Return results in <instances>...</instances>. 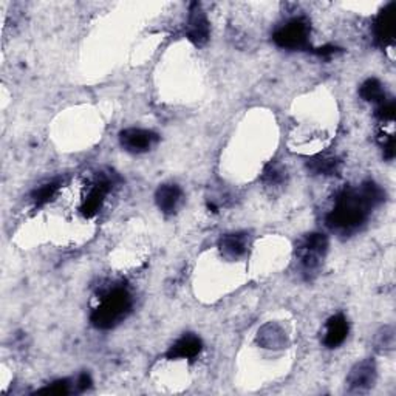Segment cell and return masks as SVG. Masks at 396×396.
<instances>
[{
    "label": "cell",
    "mask_w": 396,
    "mask_h": 396,
    "mask_svg": "<svg viewBox=\"0 0 396 396\" xmlns=\"http://www.w3.org/2000/svg\"><path fill=\"white\" fill-rule=\"evenodd\" d=\"M370 209L359 189L344 191L328 214L327 225L337 233H353L365 222Z\"/></svg>",
    "instance_id": "6da1fadb"
},
{
    "label": "cell",
    "mask_w": 396,
    "mask_h": 396,
    "mask_svg": "<svg viewBox=\"0 0 396 396\" xmlns=\"http://www.w3.org/2000/svg\"><path fill=\"white\" fill-rule=\"evenodd\" d=\"M132 308V296L126 288L116 287L106 291L99 299V305L91 311V324L101 330H108L126 319Z\"/></svg>",
    "instance_id": "7a4b0ae2"
},
{
    "label": "cell",
    "mask_w": 396,
    "mask_h": 396,
    "mask_svg": "<svg viewBox=\"0 0 396 396\" xmlns=\"http://www.w3.org/2000/svg\"><path fill=\"white\" fill-rule=\"evenodd\" d=\"M327 248L328 240L324 234L313 233L303 235L296 246V255L302 271L307 274L315 273L325 257Z\"/></svg>",
    "instance_id": "3957f363"
},
{
    "label": "cell",
    "mask_w": 396,
    "mask_h": 396,
    "mask_svg": "<svg viewBox=\"0 0 396 396\" xmlns=\"http://www.w3.org/2000/svg\"><path fill=\"white\" fill-rule=\"evenodd\" d=\"M308 38H310V24L305 19H302V17L285 24L273 36L275 45L287 50L305 49L308 45Z\"/></svg>",
    "instance_id": "277c9868"
},
{
    "label": "cell",
    "mask_w": 396,
    "mask_h": 396,
    "mask_svg": "<svg viewBox=\"0 0 396 396\" xmlns=\"http://www.w3.org/2000/svg\"><path fill=\"white\" fill-rule=\"evenodd\" d=\"M376 380V365L373 361H362L356 364L347 377L348 392L364 393L373 387Z\"/></svg>",
    "instance_id": "5b68a950"
},
{
    "label": "cell",
    "mask_w": 396,
    "mask_h": 396,
    "mask_svg": "<svg viewBox=\"0 0 396 396\" xmlns=\"http://www.w3.org/2000/svg\"><path fill=\"white\" fill-rule=\"evenodd\" d=\"M119 141H121V146L127 152L132 153H143L151 149V147L158 141V135L151 132V131H144V128H126V131L121 132L119 135Z\"/></svg>",
    "instance_id": "8992f818"
},
{
    "label": "cell",
    "mask_w": 396,
    "mask_h": 396,
    "mask_svg": "<svg viewBox=\"0 0 396 396\" xmlns=\"http://www.w3.org/2000/svg\"><path fill=\"white\" fill-rule=\"evenodd\" d=\"M188 39L198 47L205 45L209 39V22L198 4H192L188 21Z\"/></svg>",
    "instance_id": "52a82bcc"
},
{
    "label": "cell",
    "mask_w": 396,
    "mask_h": 396,
    "mask_svg": "<svg viewBox=\"0 0 396 396\" xmlns=\"http://www.w3.org/2000/svg\"><path fill=\"white\" fill-rule=\"evenodd\" d=\"M110 189H112V181H110V178L104 177V178H101L99 181H96L93 186L90 188L84 201H82L81 213L84 214L86 217L96 215L98 210L101 209V206H103Z\"/></svg>",
    "instance_id": "ba28073f"
},
{
    "label": "cell",
    "mask_w": 396,
    "mask_h": 396,
    "mask_svg": "<svg viewBox=\"0 0 396 396\" xmlns=\"http://www.w3.org/2000/svg\"><path fill=\"white\" fill-rule=\"evenodd\" d=\"M396 5H387L380 13L375 24V36L376 41L381 45H387L393 42L395 39V29H396Z\"/></svg>",
    "instance_id": "9c48e42d"
},
{
    "label": "cell",
    "mask_w": 396,
    "mask_h": 396,
    "mask_svg": "<svg viewBox=\"0 0 396 396\" xmlns=\"http://www.w3.org/2000/svg\"><path fill=\"white\" fill-rule=\"evenodd\" d=\"M201 350H203V344L201 339L196 335L188 333L181 336L177 342H175L168 352L169 359H193L197 357Z\"/></svg>",
    "instance_id": "30bf717a"
},
{
    "label": "cell",
    "mask_w": 396,
    "mask_h": 396,
    "mask_svg": "<svg viewBox=\"0 0 396 396\" xmlns=\"http://www.w3.org/2000/svg\"><path fill=\"white\" fill-rule=\"evenodd\" d=\"M348 335V322L344 315L330 318L324 328V344L328 348H336L344 342Z\"/></svg>",
    "instance_id": "8fae6325"
},
{
    "label": "cell",
    "mask_w": 396,
    "mask_h": 396,
    "mask_svg": "<svg viewBox=\"0 0 396 396\" xmlns=\"http://www.w3.org/2000/svg\"><path fill=\"white\" fill-rule=\"evenodd\" d=\"M181 197L183 192L177 184H163L155 193L156 205L164 214H173L180 205Z\"/></svg>",
    "instance_id": "7c38bea8"
},
{
    "label": "cell",
    "mask_w": 396,
    "mask_h": 396,
    "mask_svg": "<svg viewBox=\"0 0 396 396\" xmlns=\"http://www.w3.org/2000/svg\"><path fill=\"white\" fill-rule=\"evenodd\" d=\"M220 251L228 260H237L248 251V237L245 234H228L220 240Z\"/></svg>",
    "instance_id": "4fadbf2b"
},
{
    "label": "cell",
    "mask_w": 396,
    "mask_h": 396,
    "mask_svg": "<svg viewBox=\"0 0 396 396\" xmlns=\"http://www.w3.org/2000/svg\"><path fill=\"white\" fill-rule=\"evenodd\" d=\"M359 93H361L362 99H365L367 103H373V104L380 106L381 103H384V101H385V91L382 88V84L375 78L367 79L364 84L361 86Z\"/></svg>",
    "instance_id": "5bb4252c"
},
{
    "label": "cell",
    "mask_w": 396,
    "mask_h": 396,
    "mask_svg": "<svg viewBox=\"0 0 396 396\" xmlns=\"http://www.w3.org/2000/svg\"><path fill=\"white\" fill-rule=\"evenodd\" d=\"M308 169L319 175H336L340 171V161L336 156H318L308 163Z\"/></svg>",
    "instance_id": "9a60e30c"
},
{
    "label": "cell",
    "mask_w": 396,
    "mask_h": 396,
    "mask_svg": "<svg viewBox=\"0 0 396 396\" xmlns=\"http://www.w3.org/2000/svg\"><path fill=\"white\" fill-rule=\"evenodd\" d=\"M263 183L268 184V186H280L287 180V171L283 169V166L279 163H271L266 166V169L263 171Z\"/></svg>",
    "instance_id": "2e32d148"
},
{
    "label": "cell",
    "mask_w": 396,
    "mask_h": 396,
    "mask_svg": "<svg viewBox=\"0 0 396 396\" xmlns=\"http://www.w3.org/2000/svg\"><path fill=\"white\" fill-rule=\"evenodd\" d=\"M59 189V184L58 183H49V184H44L42 188H39L38 191H36L33 193V200H34V203L41 206V205H45V203H49V201L54 197V193L58 192Z\"/></svg>",
    "instance_id": "e0dca14e"
},
{
    "label": "cell",
    "mask_w": 396,
    "mask_h": 396,
    "mask_svg": "<svg viewBox=\"0 0 396 396\" xmlns=\"http://www.w3.org/2000/svg\"><path fill=\"white\" fill-rule=\"evenodd\" d=\"M376 116L381 119L382 123H392L395 119V101H384L376 108Z\"/></svg>",
    "instance_id": "ac0fdd59"
},
{
    "label": "cell",
    "mask_w": 396,
    "mask_h": 396,
    "mask_svg": "<svg viewBox=\"0 0 396 396\" xmlns=\"http://www.w3.org/2000/svg\"><path fill=\"white\" fill-rule=\"evenodd\" d=\"M71 392H75V389H73V384L67 380L53 382L51 385L47 387V389L41 390V393H50V395H68Z\"/></svg>",
    "instance_id": "d6986e66"
},
{
    "label": "cell",
    "mask_w": 396,
    "mask_h": 396,
    "mask_svg": "<svg viewBox=\"0 0 396 396\" xmlns=\"http://www.w3.org/2000/svg\"><path fill=\"white\" fill-rule=\"evenodd\" d=\"M384 138H381V147H382V152L385 158L392 160L395 156V138L393 135H381Z\"/></svg>",
    "instance_id": "ffe728a7"
},
{
    "label": "cell",
    "mask_w": 396,
    "mask_h": 396,
    "mask_svg": "<svg viewBox=\"0 0 396 396\" xmlns=\"http://www.w3.org/2000/svg\"><path fill=\"white\" fill-rule=\"evenodd\" d=\"M91 387V377L88 373H81L75 382H73V389H75L76 393H81V392H86L87 389H90Z\"/></svg>",
    "instance_id": "44dd1931"
},
{
    "label": "cell",
    "mask_w": 396,
    "mask_h": 396,
    "mask_svg": "<svg viewBox=\"0 0 396 396\" xmlns=\"http://www.w3.org/2000/svg\"><path fill=\"white\" fill-rule=\"evenodd\" d=\"M339 51V49L333 47V45H325V47H320V49H313V53L318 54V56L320 58H330V56H333V54H336Z\"/></svg>",
    "instance_id": "7402d4cb"
}]
</instances>
